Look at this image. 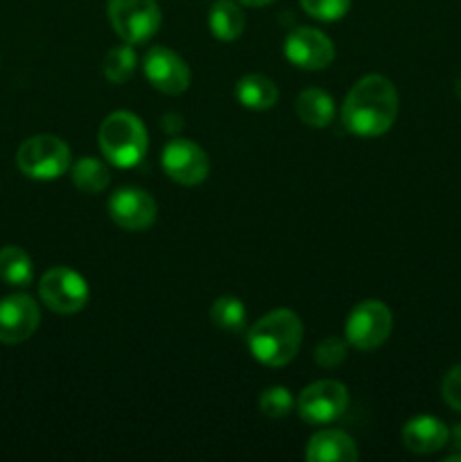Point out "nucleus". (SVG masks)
<instances>
[{
  "mask_svg": "<svg viewBox=\"0 0 461 462\" xmlns=\"http://www.w3.org/2000/svg\"><path fill=\"white\" fill-rule=\"evenodd\" d=\"M242 5H247V7H267V5L276 3V0H240Z\"/></svg>",
  "mask_w": 461,
  "mask_h": 462,
  "instance_id": "obj_27",
  "label": "nucleus"
},
{
  "mask_svg": "<svg viewBox=\"0 0 461 462\" xmlns=\"http://www.w3.org/2000/svg\"><path fill=\"white\" fill-rule=\"evenodd\" d=\"M441 395L450 409L459 411L461 413V364L446 373V377H443V383H441Z\"/></svg>",
  "mask_w": 461,
  "mask_h": 462,
  "instance_id": "obj_26",
  "label": "nucleus"
},
{
  "mask_svg": "<svg viewBox=\"0 0 461 462\" xmlns=\"http://www.w3.org/2000/svg\"><path fill=\"white\" fill-rule=\"evenodd\" d=\"M249 350L260 364L283 368L298 355L303 343V323L292 310H274L258 319L249 329Z\"/></svg>",
  "mask_w": 461,
  "mask_h": 462,
  "instance_id": "obj_2",
  "label": "nucleus"
},
{
  "mask_svg": "<svg viewBox=\"0 0 461 462\" xmlns=\"http://www.w3.org/2000/svg\"><path fill=\"white\" fill-rule=\"evenodd\" d=\"M99 149L111 165L134 167L147 153V129L138 116L129 111H116L99 126Z\"/></svg>",
  "mask_w": 461,
  "mask_h": 462,
  "instance_id": "obj_3",
  "label": "nucleus"
},
{
  "mask_svg": "<svg viewBox=\"0 0 461 462\" xmlns=\"http://www.w3.org/2000/svg\"><path fill=\"white\" fill-rule=\"evenodd\" d=\"M296 116L303 125L315 126H328L334 120V102L325 90L321 88H307L296 97Z\"/></svg>",
  "mask_w": 461,
  "mask_h": 462,
  "instance_id": "obj_17",
  "label": "nucleus"
},
{
  "mask_svg": "<svg viewBox=\"0 0 461 462\" xmlns=\"http://www.w3.org/2000/svg\"><path fill=\"white\" fill-rule=\"evenodd\" d=\"M108 21L125 43H145L161 27V7L156 0H108Z\"/></svg>",
  "mask_w": 461,
  "mask_h": 462,
  "instance_id": "obj_5",
  "label": "nucleus"
},
{
  "mask_svg": "<svg viewBox=\"0 0 461 462\" xmlns=\"http://www.w3.org/2000/svg\"><path fill=\"white\" fill-rule=\"evenodd\" d=\"M348 355V341L346 338H339V337H328L316 346L315 350V361L321 365V368H337L346 361Z\"/></svg>",
  "mask_w": 461,
  "mask_h": 462,
  "instance_id": "obj_24",
  "label": "nucleus"
},
{
  "mask_svg": "<svg viewBox=\"0 0 461 462\" xmlns=\"http://www.w3.org/2000/svg\"><path fill=\"white\" fill-rule=\"evenodd\" d=\"M446 462H461V454H452V456H447Z\"/></svg>",
  "mask_w": 461,
  "mask_h": 462,
  "instance_id": "obj_29",
  "label": "nucleus"
},
{
  "mask_svg": "<svg viewBox=\"0 0 461 462\" xmlns=\"http://www.w3.org/2000/svg\"><path fill=\"white\" fill-rule=\"evenodd\" d=\"M244 25H247V16H244L242 7L230 0H217L208 14V27H211L212 36L220 41H235L242 36Z\"/></svg>",
  "mask_w": 461,
  "mask_h": 462,
  "instance_id": "obj_18",
  "label": "nucleus"
},
{
  "mask_svg": "<svg viewBox=\"0 0 461 462\" xmlns=\"http://www.w3.org/2000/svg\"><path fill=\"white\" fill-rule=\"evenodd\" d=\"M452 442H455L456 449H461V424H456L455 431H452Z\"/></svg>",
  "mask_w": 461,
  "mask_h": 462,
  "instance_id": "obj_28",
  "label": "nucleus"
},
{
  "mask_svg": "<svg viewBox=\"0 0 461 462\" xmlns=\"http://www.w3.org/2000/svg\"><path fill=\"white\" fill-rule=\"evenodd\" d=\"M16 165L27 179L54 180L71 167V147L57 135H32L18 147Z\"/></svg>",
  "mask_w": 461,
  "mask_h": 462,
  "instance_id": "obj_4",
  "label": "nucleus"
},
{
  "mask_svg": "<svg viewBox=\"0 0 461 462\" xmlns=\"http://www.w3.org/2000/svg\"><path fill=\"white\" fill-rule=\"evenodd\" d=\"M136 66H138L136 50L131 48V43H125L108 50L102 63V72L111 84H125L136 72Z\"/></svg>",
  "mask_w": 461,
  "mask_h": 462,
  "instance_id": "obj_20",
  "label": "nucleus"
},
{
  "mask_svg": "<svg viewBox=\"0 0 461 462\" xmlns=\"http://www.w3.org/2000/svg\"><path fill=\"white\" fill-rule=\"evenodd\" d=\"M39 296L43 305L54 314L68 316L84 310L90 291L86 280L77 271L68 269V266H54L41 278Z\"/></svg>",
  "mask_w": 461,
  "mask_h": 462,
  "instance_id": "obj_7",
  "label": "nucleus"
},
{
  "mask_svg": "<svg viewBox=\"0 0 461 462\" xmlns=\"http://www.w3.org/2000/svg\"><path fill=\"white\" fill-rule=\"evenodd\" d=\"M294 409V397L287 388L283 386H274L267 388L265 393L260 395V411L267 415V418H287Z\"/></svg>",
  "mask_w": 461,
  "mask_h": 462,
  "instance_id": "obj_23",
  "label": "nucleus"
},
{
  "mask_svg": "<svg viewBox=\"0 0 461 462\" xmlns=\"http://www.w3.org/2000/svg\"><path fill=\"white\" fill-rule=\"evenodd\" d=\"M393 329V316L384 302L364 300L353 307L346 320V341L355 350L371 352L382 346Z\"/></svg>",
  "mask_w": 461,
  "mask_h": 462,
  "instance_id": "obj_6",
  "label": "nucleus"
},
{
  "mask_svg": "<svg viewBox=\"0 0 461 462\" xmlns=\"http://www.w3.org/2000/svg\"><path fill=\"white\" fill-rule=\"evenodd\" d=\"M398 117V90L384 75H366L343 99L342 122L357 138L387 134Z\"/></svg>",
  "mask_w": 461,
  "mask_h": 462,
  "instance_id": "obj_1",
  "label": "nucleus"
},
{
  "mask_svg": "<svg viewBox=\"0 0 461 462\" xmlns=\"http://www.w3.org/2000/svg\"><path fill=\"white\" fill-rule=\"evenodd\" d=\"M34 278L30 255L18 246L0 248V280L12 287H27Z\"/></svg>",
  "mask_w": 461,
  "mask_h": 462,
  "instance_id": "obj_19",
  "label": "nucleus"
},
{
  "mask_svg": "<svg viewBox=\"0 0 461 462\" xmlns=\"http://www.w3.org/2000/svg\"><path fill=\"white\" fill-rule=\"evenodd\" d=\"M211 320L224 332H242L247 325V307L235 296H221L212 302Z\"/></svg>",
  "mask_w": 461,
  "mask_h": 462,
  "instance_id": "obj_22",
  "label": "nucleus"
},
{
  "mask_svg": "<svg viewBox=\"0 0 461 462\" xmlns=\"http://www.w3.org/2000/svg\"><path fill=\"white\" fill-rule=\"evenodd\" d=\"M108 215L125 230H147L156 221V201L145 189L120 188L108 201Z\"/></svg>",
  "mask_w": 461,
  "mask_h": 462,
  "instance_id": "obj_13",
  "label": "nucleus"
},
{
  "mask_svg": "<svg viewBox=\"0 0 461 462\" xmlns=\"http://www.w3.org/2000/svg\"><path fill=\"white\" fill-rule=\"evenodd\" d=\"M306 458L310 462H355L360 458L355 440L339 429H324L307 442Z\"/></svg>",
  "mask_w": 461,
  "mask_h": 462,
  "instance_id": "obj_15",
  "label": "nucleus"
},
{
  "mask_svg": "<svg viewBox=\"0 0 461 462\" xmlns=\"http://www.w3.org/2000/svg\"><path fill=\"white\" fill-rule=\"evenodd\" d=\"M285 57L301 70H324L333 63L334 45L315 27H296L285 39Z\"/></svg>",
  "mask_w": 461,
  "mask_h": 462,
  "instance_id": "obj_10",
  "label": "nucleus"
},
{
  "mask_svg": "<svg viewBox=\"0 0 461 462\" xmlns=\"http://www.w3.org/2000/svg\"><path fill=\"white\" fill-rule=\"evenodd\" d=\"M301 7L312 18L333 23L346 16L351 9V0H301Z\"/></svg>",
  "mask_w": 461,
  "mask_h": 462,
  "instance_id": "obj_25",
  "label": "nucleus"
},
{
  "mask_svg": "<svg viewBox=\"0 0 461 462\" xmlns=\"http://www.w3.org/2000/svg\"><path fill=\"white\" fill-rule=\"evenodd\" d=\"M348 409V391L343 383L333 382V379H321V382L310 383L306 391L298 395L296 411L303 422L312 427H324V424L334 422Z\"/></svg>",
  "mask_w": 461,
  "mask_h": 462,
  "instance_id": "obj_8",
  "label": "nucleus"
},
{
  "mask_svg": "<svg viewBox=\"0 0 461 462\" xmlns=\"http://www.w3.org/2000/svg\"><path fill=\"white\" fill-rule=\"evenodd\" d=\"M238 102L251 111H267L278 102V88L265 75H244L235 86Z\"/></svg>",
  "mask_w": 461,
  "mask_h": 462,
  "instance_id": "obj_16",
  "label": "nucleus"
},
{
  "mask_svg": "<svg viewBox=\"0 0 461 462\" xmlns=\"http://www.w3.org/2000/svg\"><path fill=\"white\" fill-rule=\"evenodd\" d=\"M143 68L149 84L165 95H181L190 86V68L170 48L156 45L149 50L143 59Z\"/></svg>",
  "mask_w": 461,
  "mask_h": 462,
  "instance_id": "obj_12",
  "label": "nucleus"
},
{
  "mask_svg": "<svg viewBox=\"0 0 461 462\" xmlns=\"http://www.w3.org/2000/svg\"><path fill=\"white\" fill-rule=\"evenodd\" d=\"M447 438H450V431L446 424L432 415H419L402 429V442L414 454H437L447 445Z\"/></svg>",
  "mask_w": 461,
  "mask_h": 462,
  "instance_id": "obj_14",
  "label": "nucleus"
},
{
  "mask_svg": "<svg viewBox=\"0 0 461 462\" xmlns=\"http://www.w3.org/2000/svg\"><path fill=\"white\" fill-rule=\"evenodd\" d=\"M108 170L98 158H81L72 167V183L77 189L86 194H98L108 188Z\"/></svg>",
  "mask_w": 461,
  "mask_h": 462,
  "instance_id": "obj_21",
  "label": "nucleus"
},
{
  "mask_svg": "<svg viewBox=\"0 0 461 462\" xmlns=\"http://www.w3.org/2000/svg\"><path fill=\"white\" fill-rule=\"evenodd\" d=\"M163 170L179 185H199L211 171V161L199 144L174 138L163 149Z\"/></svg>",
  "mask_w": 461,
  "mask_h": 462,
  "instance_id": "obj_9",
  "label": "nucleus"
},
{
  "mask_svg": "<svg viewBox=\"0 0 461 462\" xmlns=\"http://www.w3.org/2000/svg\"><path fill=\"white\" fill-rule=\"evenodd\" d=\"M456 95L461 97V77H459V81H456Z\"/></svg>",
  "mask_w": 461,
  "mask_h": 462,
  "instance_id": "obj_30",
  "label": "nucleus"
},
{
  "mask_svg": "<svg viewBox=\"0 0 461 462\" xmlns=\"http://www.w3.org/2000/svg\"><path fill=\"white\" fill-rule=\"evenodd\" d=\"M41 323L39 305L25 293H14L0 300V343L16 346L27 341Z\"/></svg>",
  "mask_w": 461,
  "mask_h": 462,
  "instance_id": "obj_11",
  "label": "nucleus"
}]
</instances>
